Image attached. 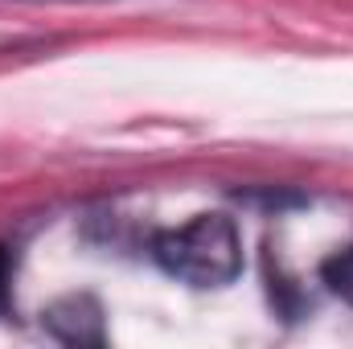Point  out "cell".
I'll use <instances>...</instances> for the list:
<instances>
[{
    "label": "cell",
    "instance_id": "cell-1",
    "mask_svg": "<svg viewBox=\"0 0 353 349\" xmlns=\"http://www.w3.org/2000/svg\"><path fill=\"white\" fill-rule=\"evenodd\" d=\"M152 259L181 283L222 288L243 271V243L226 214H201L181 230L152 239Z\"/></svg>",
    "mask_w": 353,
    "mask_h": 349
},
{
    "label": "cell",
    "instance_id": "cell-2",
    "mask_svg": "<svg viewBox=\"0 0 353 349\" xmlns=\"http://www.w3.org/2000/svg\"><path fill=\"white\" fill-rule=\"evenodd\" d=\"M46 325L66 346H103V317L87 296H70L46 312Z\"/></svg>",
    "mask_w": 353,
    "mask_h": 349
},
{
    "label": "cell",
    "instance_id": "cell-3",
    "mask_svg": "<svg viewBox=\"0 0 353 349\" xmlns=\"http://www.w3.org/2000/svg\"><path fill=\"white\" fill-rule=\"evenodd\" d=\"M321 275H325V283L341 296V300H350L353 304V247L350 251H341L337 259H329L321 267Z\"/></svg>",
    "mask_w": 353,
    "mask_h": 349
},
{
    "label": "cell",
    "instance_id": "cell-4",
    "mask_svg": "<svg viewBox=\"0 0 353 349\" xmlns=\"http://www.w3.org/2000/svg\"><path fill=\"white\" fill-rule=\"evenodd\" d=\"M8 283H12V251L0 243V308L8 304Z\"/></svg>",
    "mask_w": 353,
    "mask_h": 349
}]
</instances>
